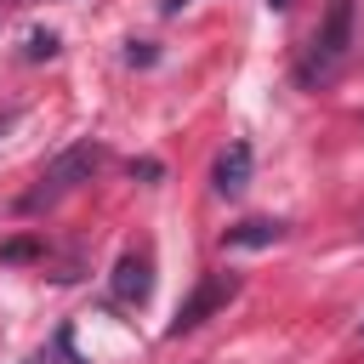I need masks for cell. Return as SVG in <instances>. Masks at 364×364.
Segmentation results:
<instances>
[{"mask_svg":"<svg viewBox=\"0 0 364 364\" xmlns=\"http://www.w3.org/2000/svg\"><path fill=\"white\" fill-rule=\"evenodd\" d=\"M97 165H102V148H97V142H74V148H63V154L40 171V188L23 199V210H46V205H57V199L74 193L80 182H91Z\"/></svg>","mask_w":364,"mask_h":364,"instance_id":"obj_1","label":"cell"},{"mask_svg":"<svg viewBox=\"0 0 364 364\" xmlns=\"http://www.w3.org/2000/svg\"><path fill=\"white\" fill-rule=\"evenodd\" d=\"M51 51H57V34H34L28 40V57H51Z\"/></svg>","mask_w":364,"mask_h":364,"instance_id":"obj_6","label":"cell"},{"mask_svg":"<svg viewBox=\"0 0 364 364\" xmlns=\"http://www.w3.org/2000/svg\"><path fill=\"white\" fill-rule=\"evenodd\" d=\"M245 182H250V148H245V142H228V148L216 154L210 188H216L222 199H239V193H245Z\"/></svg>","mask_w":364,"mask_h":364,"instance_id":"obj_4","label":"cell"},{"mask_svg":"<svg viewBox=\"0 0 364 364\" xmlns=\"http://www.w3.org/2000/svg\"><path fill=\"white\" fill-rule=\"evenodd\" d=\"M284 239V222H239V228H228V245L233 250H262V245H279Z\"/></svg>","mask_w":364,"mask_h":364,"instance_id":"obj_5","label":"cell"},{"mask_svg":"<svg viewBox=\"0 0 364 364\" xmlns=\"http://www.w3.org/2000/svg\"><path fill=\"white\" fill-rule=\"evenodd\" d=\"M233 296H239V279H233V273H205V279L193 284V296L176 307V318L165 324V336H188V330H199V324H205L216 307H228Z\"/></svg>","mask_w":364,"mask_h":364,"instance_id":"obj_2","label":"cell"},{"mask_svg":"<svg viewBox=\"0 0 364 364\" xmlns=\"http://www.w3.org/2000/svg\"><path fill=\"white\" fill-rule=\"evenodd\" d=\"M148 296H154V256H148V250H125V256L114 262V301L142 307Z\"/></svg>","mask_w":364,"mask_h":364,"instance_id":"obj_3","label":"cell"},{"mask_svg":"<svg viewBox=\"0 0 364 364\" xmlns=\"http://www.w3.org/2000/svg\"><path fill=\"white\" fill-rule=\"evenodd\" d=\"M267 6H273V11H284V6H290V0H267Z\"/></svg>","mask_w":364,"mask_h":364,"instance_id":"obj_7","label":"cell"},{"mask_svg":"<svg viewBox=\"0 0 364 364\" xmlns=\"http://www.w3.org/2000/svg\"><path fill=\"white\" fill-rule=\"evenodd\" d=\"M23 364H40V358H23Z\"/></svg>","mask_w":364,"mask_h":364,"instance_id":"obj_8","label":"cell"}]
</instances>
